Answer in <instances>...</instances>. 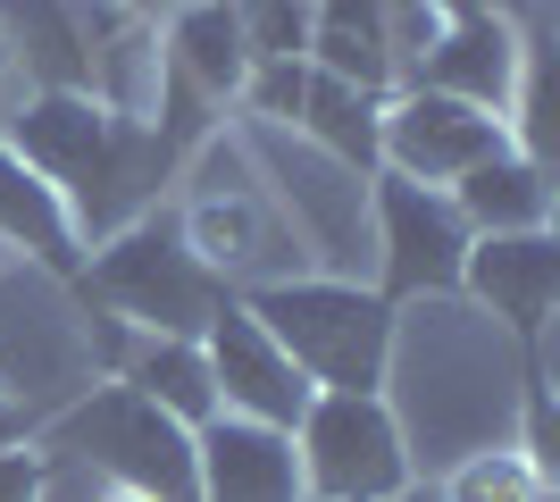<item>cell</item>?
Here are the masks:
<instances>
[{"label": "cell", "mask_w": 560, "mask_h": 502, "mask_svg": "<svg viewBox=\"0 0 560 502\" xmlns=\"http://www.w3.org/2000/svg\"><path fill=\"white\" fill-rule=\"evenodd\" d=\"M293 453H302L310 502H394L419 478L385 394H310L302 428H293Z\"/></svg>", "instance_id": "9"}, {"label": "cell", "mask_w": 560, "mask_h": 502, "mask_svg": "<svg viewBox=\"0 0 560 502\" xmlns=\"http://www.w3.org/2000/svg\"><path fill=\"white\" fill-rule=\"evenodd\" d=\"M302 59L335 84H360V93H394L401 68H394V17L385 0H310V43Z\"/></svg>", "instance_id": "16"}, {"label": "cell", "mask_w": 560, "mask_h": 502, "mask_svg": "<svg viewBox=\"0 0 560 502\" xmlns=\"http://www.w3.org/2000/svg\"><path fill=\"white\" fill-rule=\"evenodd\" d=\"M259 327L284 343V360L302 369L318 394H376L385 385V352H394V302L351 277H284V285L234 293Z\"/></svg>", "instance_id": "4"}, {"label": "cell", "mask_w": 560, "mask_h": 502, "mask_svg": "<svg viewBox=\"0 0 560 502\" xmlns=\"http://www.w3.org/2000/svg\"><path fill=\"white\" fill-rule=\"evenodd\" d=\"M0 34H9V68L25 75V93H84L75 0H0Z\"/></svg>", "instance_id": "19"}, {"label": "cell", "mask_w": 560, "mask_h": 502, "mask_svg": "<svg viewBox=\"0 0 560 502\" xmlns=\"http://www.w3.org/2000/svg\"><path fill=\"white\" fill-rule=\"evenodd\" d=\"M527 377H544L511 335L493 327L460 293H427L410 311H394V352H385V410L401 419L410 469H452V460L511 444Z\"/></svg>", "instance_id": "1"}, {"label": "cell", "mask_w": 560, "mask_h": 502, "mask_svg": "<svg viewBox=\"0 0 560 502\" xmlns=\"http://www.w3.org/2000/svg\"><path fill=\"white\" fill-rule=\"evenodd\" d=\"M252 59H302L310 43V0H226Z\"/></svg>", "instance_id": "23"}, {"label": "cell", "mask_w": 560, "mask_h": 502, "mask_svg": "<svg viewBox=\"0 0 560 502\" xmlns=\"http://www.w3.org/2000/svg\"><path fill=\"white\" fill-rule=\"evenodd\" d=\"M50 453L101 469L109 486H135L151 502H201L192 494V428L167 419L160 402H142L135 385H84L59 419H43Z\"/></svg>", "instance_id": "7"}, {"label": "cell", "mask_w": 560, "mask_h": 502, "mask_svg": "<svg viewBox=\"0 0 560 502\" xmlns=\"http://www.w3.org/2000/svg\"><path fill=\"white\" fill-rule=\"evenodd\" d=\"M544 486H552V478H544L518 444H486V453L452 460L435 494H444V502H544Z\"/></svg>", "instance_id": "22"}, {"label": "cell", "mask_w": 560, "mask_h": 502, "mask_svg": "<svg viewBox=\"0 0 560 502\" xmlns=\"http://www.w3.org/2000/svg\"><path fill=\"white\" fill-rule=\"evenodd\" d=\"M0 143L25 167H43L59 201L75 218V243H101L117 226L160 210V192L176 185V151L160 143L151 118H117L93 93H9L0 101Z\"/></svg>", "instance_id": "2"}, {"label": "cell", "mask_w": 560, "mask_h": 502, "mask_svg": "<svg viewBox=\"0 0 560 502\" xmlns=\"http://www.w3.org/2000/svg\"><path fill=\"white\" fill-rule=\"evenodd\" d=\"M452 192V210L468 218V235H544L552 226V185H544V160H527L518 143H502L493 160H477Z\"/></svg>", "instance_id": "17"}, {"label": "cell", "mask_w": 560, "mask_h": 502, "mask_svg": "<svg viewBox=\"0 0 560 502\" xmlns=\"http://www.w3.org/2000/svg\"><path fill=\"white\" fill-rule=\"evenodd\" d=\"M234 135H243V151H252L268 201L284 210V226L302 235L310 268H318V277H351V285H369V176L343 167L335 151H318L310 135H293V126L243 118Z\"/></svg>", "instance_id": "5"}, {"label": "cell", "mask_w": 560, "mask_h": 502, "mask_svg": "<svg viewBox=\"0 0 560 502\" xmlns=\"http://www.w3.org/2000/svg\"><path fill=\"white\" fill-rule=\"evenodd\" d=\"M192 494L201 502H310L293 435L259 428V419H226V410L192 428Z\"/></svg>", "instance_id": "15"}, {"label": "cell", "mask_w": 560, "mask_h": 502, "mask_svg": "<svg viewBox=\"0 0 560 502\" xmlns=\"http://www.w3.org/2000/svg\"><path fill=\"white\" fill-rule=\"evenodd\" d=\"M410 84L452 93V101H468V109H493V118H511L518 84H527V43H518V25L502 17V9H460V17L435 25V43L419 50Z\"/></svg>", "instance_id": "14"}, {"label": "cell", "mask_w": 560, "mask_h": 502, "mask_svg": "<svg viewBox=\"0 0 560 502\" xmlns=\"http://www.w3.org/2000/svg\"><path fill=\"white\" fill-rule=\"evenodd\" d=\"M468 218L452 210L444 185H410L394 167L369 176V277L385 302H427V293H460L468 260Z\"/></svg>", "instance_id": "10"}, {"label": "cell", "mask_w": 560, "mask_h": 502, "mask_svg": "<svg viewBox=\"0 0 560 502\" xmlns=\"http://www.w3.org/2000/svg\"><path fill=\"white\" fill-rule=\"evenodd\" d=\"M176 185H192L176 226H185V243L201 252V268H210L226 293H259V285H284V277H310L302 235H293L284 210L268 201L243 135L218 126L210 143H192L185 167H176Z\"/></svg>", "instance_id": "3"}, {"label": "cell", "mask_w": 560, "mask_h": 502, "mask_svg": "<svg viewBox=\"0 0 560 502\" xmlns=\"http://www.w3.org/2000/svg\"><path fill=\"white\" fill-rule=\"evenodd\" d=\"M18 93V68H9V34H0V101Z\"/></svg>", "instance_id": "25"}, {"label": "cell", "mask_w": 560, "mask_h": 502, "mask_svg": "<svg viewBox=\"0 0 560 502\" xmlns=\"http://www.w3.org/2000/svg\"><path fill=\"white\" fill-rule=\"evenodd\" d=\"M511 143V118L493 109H468L452 93H427V84H401L385 93V118H376V167H394L410 185H460L477 160Z\"/></svg>", "instance_id": "11"}, {"label": "cell", "mask_w": 560, "mask_h": 502, "mask_svg": "<svg viewBox=\"0 0 560 502\" xmlns=\"http://www.w3.org/2000/svg\"><path fill=\"white\" fill-rule=\"evenodd\" d=\"M135 9H142V17H151V9H167V0H135Z\"/></svg>", "instance_id": "28"}, {"label": "cell", "mask_w": 560, "mask_h": 502, "mask_svg": "<svg viewBox=\"0 0 560 502\" xmlns=\"http://www.w3.org/2000/svg\"><path fill=\"white\" fill-rule=\"evenodd\" d=\"M0 252L50 268V277H68V268L84 260V243H75V218H68V201H59V185H50L43 167H25L9 143H0Z\"/></svg>", "instance_id": "18"}, {"label": "cell", "mask_w": 560, "mask_h": 502, "mask_svg": "<svg viewBox=\"0 0 560 502\" xmlns=\"http://www.w3.org/2000/svg\"><path fill=\"white\" fill-rule=\"evenodd\" d=\"M160 59L185 75L192 93H210L218 109H226V101H243V75H252V43H243V25H234L226 0H185V9L167 17Z\"/></svg>", "instance_id": "20"}, {"label": "cell", "mask_w": 560, "mask_h": 502, "mask_svg": "<svg viewBox=\"0 0 560 502\" xmlns=\"http://www.w3.org/2000/svg\"><path fill=\"white\" fill-rule=\"evenodd\" d=\"M552 293H560V243L544 235H477L460 260V302L493 318L518 352L544 369V327H552Z\"/></svg>", "instance_id": "13"}, {"label": "cell", "mask_w": 560, "mask_h": 502, "mask_svg": "<svg viewBox=\"0 0 560 502\" xmlns=\"http://www.w3.org/2000/svg\"><path fill=\"white\" fill-rule=\"evenodd\" d=\"M201 360H210V385H218V410L226 419H259V428H302V410H310V394L318 385L284 360V343L268 327H259L243 302H218V318L201 327Z\"/></svg>", "instance_id": "12"}, {"label": "cell", "mask_w": 560, "mask_h": 502, "mask_svg": "<svg viewBox=\"0 0 560 502\" xmlns=\"http://www.w3.org/2000/svg\"><path fill=\"white\" fill-rule=\"evenodd\" d=\"M101 502H151V494H135V486H109V494H101Z\"/></svg>", "instance_id": "27"}, {"label": "cell", "mask_w": 560, "mask_h": 502, "mask_svg": "<svg viewBox=\"0 0 560 502\" xmlns=\"http://www.w3.org/2000/svg\"><path fill=\"white\" fill-rule=\"evenodd\" d=\"M93 302L117 327H142V335H201L218 318V302H226V285L201 268V252L185 243L176 210H151V218H135V226L101 235Z\"/></svg>", "instance_id": "8"}, {"label": "cell", "mask_w": 560, "mask_h": 502, "mask_svg": "<svg viewBox=\"0 0 560 502\" xmlns=\"http://www.w3.org/2000/svg\"><path fill=\"white\" fill-rule=\"evenodd\" d=\"M93 318H75V302L50 285V268L18 260L0 268V402L25 428H43L93 385Z\"/></svg>", "instance_id": "6"}, {"label": "cell", "mask_w": 560, "mask_h": 502, "mask_svg": "<svg viewBox=\"0 0 560 502\" xmlns=\"http://www.w3.org/2000/svg\"><path fill=\"white\" fill-rule=\"evenodd\" d=\"M394 502H444V494H435V486H401Z\"/></svg>", "instance_id": "26"}, {"label": "cell", "mask_w": 560, "mask_h": 502, "mask_svg": "<svg viewBox=\"0 0 560 502\" xmlns=\"http://www.w3.org/2000/svg\"><path fill=\"white\" fill-rule=\"evenodd\" d=\"M376 118H385V101H376V93H360V84H335V75H318V68H310L293 135H310V143H318V151H335L343 167L376 176Z\"/></svg>", "instance_id": "21"}, {"label": "cell", "mask_w": 560, "mask_h": 502, "mask_svg": "<svg viewBox=\"0 0 560 502\" xmlns=\"http://www.w3.org/2000/svg\"><path fill=\"white\" fill-rule=\"evenodd\" d=\"M25 435H34V428H25V419H18V410H9V402H0V460H9V453H18V444H25Z\"/></svg>", "instance_id": "24"}]
</instances>
